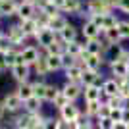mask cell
<instances>
[{
	"mask_svg": "<svg viewBox=\"0 0 129 129\" xmlns=\"http://www.w3.org/2000/svg\"><path fill=\"white\" fill-rule=\"evenodd\" d=\"M102 33H104V41H106L108 44H119L123 41V35L119 31V25L112 27V29H106V31H102Z\"/></svg>",
	"mask_w": 129,
	"mask_h": 129,
	"instance_id": "15",
	"label": "cell"
},
{
	"mask_svg": "<svg viewBox=\"0 0 129 129\" xmlns=\"http://www.w3.org/2000/svg\"><path fill=\"white\" fill-rule=\"evenodd\" d=\"M0 19H2V17H0Z\"/></svg>",
	"mask_w": 129,
	"mask_h": 129,
	"instance_id": "41",
	"label": "cell"
},
{
	"mask_svg": "<svg viewBox=\"0 0 129 129\" xmlns=\"http://www.w3.org/2000/svg\"><path fill=\"white\" fill-rule=\"evenodd\" d=\"M33 91H35V96L44 100V94H46V83L43 81H37V83H33Z\"/></svg>",
	"mask_w": 129,
	"mask_h": 129,
	"instance_id": "28",
	"label": "cell"
},
{
	"mask_svg": "<svg viewBox=\"0 0 129 129\" xmlns=\"http://www.w3.org/2000/svg\"><path fill=\"white\" fill-rule=\"evenodd\" d=\"M112 12V8L104 2V0H89L87 2V14H89V17L91 16H98V14H110ZM87 17V19H89Z\"/></svg>",
	"mask_w": 129,
	"mask_h": 129,
	"instance_id": "2",
	"label": "cell"
},
{
	"mask_svg": "<svg viewBox=\"0 0 129 129\" xmlns=\"http://www.w3.org/2000/svg\"><path fill=\"white\" fill-rule=\"evenodd\" d=\"M110 71L114 77H129V66L121 60H112L110 62Z\"/></svg>",
	"mask_w": 129,
	"mask_h": 129,
	"instance_id": "10",
	"label": "cell"
},
{
	"mask_svg": "<svg viewBox=\"0 0 129 129\" xmlns=\"http://www.w3.org/2000/svg\"><path fill=\"white\" fill-rule=\"evenodd\" d=\"M123 110L125 108H112V110H110V118H112L116 123L121 121V119H123Z\"/></svg>",
	"mask_w": 129,
	"mask_h": 129,
	"instance_id": "34",
	"label": "cell"
},
{
	"mask_svg": "<svg viewBox=\"0 0 129 129\" xmlns=\"http://www.w3.org/2000/svg\"><path fill=\"white\" fill-rule=\"evenodd\" d=\"M58 35H60L62 41H66V43H73V41H77V27L71 25V23H68Z\"/></svg>",
	"mask_w": 129,
	"mask_h": 129,
	"instance_id": "19",
	"label": "cell"
},
{
	"mask_svg": "<svg viewBox=\"0 0 129 129\" xmlns=\"http://www.w3.org/2000/svg\"><path fill=\"white\" fill-rule=\"evenodd\" d=\"M19 27H21V31L25 33L27 37H35L39 33V29H41L35 17H31V19H19Z\"/></svg>",
	"mask_w": 129,
	"mask_h": 129,
	"instance_id": "12",
	"label": "cell"
},
{
	"mask_svg": "<svg viewBox=\"0 0 129 129\" xmlns=\"http://www.w3.org/2000/svg\"><path fill=\"white\" fill-rule=\"evenodd\" d=\"M83 94H85V102H94V100L102 98V89L98 85H89V87H85Z\"/></svg>",
	"mask_w": 129,
	"mask_h": 129,
	"instance_id": "17",
	"label": "cell"
},
{
	"mask_svg": "<svg viewBox=\"0 0 129 129\" xmlns=\"http://www.w3.org/2000/svg\"><path fill=\"white\" fill-rule=\"evenodd\" d=\"M17 94H19V96L23 98V102H25V100H29V98L31 96H35V91H33V83H19V87H17Z\"/></svg>",
	"mask_w": 129,
	"mask_h": 129,
	"instance_id": "23",
	"label": "cell"
},
{
	"mask_svg": "<svg viewBox=\"0 0 129 129\" xmlns=\"http://www.w3.org/2000/svg\"><path fill=\"white\" fill-rule=\"evenodd\" d=\"M37 14V4L35 2H29V0H21L17 4V17L19 19H31Z\"/></svg>",
	"mask_w": 129,
	"mask_h": 129,
	"instance_id": "3",
	"label": "cell"
},
{
	"mask_svg": "<svg viewBox=\"0 0 129 129\" xmlns=\"http://www.w3.org/2000/svg\"><path fill=\"white\" fill-rule=\"evenodd\" d=\"M81 33H83V37L87 39V41H94V39L100 37V33H102V29L96 25V23L92 21V19H85V23H83V29H81Z\"/></svg>",
	"mask_w": 129,
	"mask_h": 129,
	"instance_id": "6",
	"label": "cell"
},
{
	"mask_svg": "<svg viewBox=\"0 0 129 129\" xmlns=\"http://www.w3.org/2000/svg\"><path fill=\"white\" fill-rule=\"evenodd\" d=\"M17 4L16 0H0V17L17 16Z\"/></svg>",
	"mask_w": 129,
	"mask_h": 129,
	"instance_id": "9",
	"label": "cell"
},
{
	"mask_svg": "<svg viewBox=\"0 0 129 129\" xmlns=\"http://www.w3.org/2000/svg\"><path fill=\"white\" fill-rule=\"evenodd\" d=\"M100 106H102V102H100V100H94V102H87V106H85V114L89 116V118H98Z\"/></svg>",
	"mask_w": 129,
	"mask_h": 129,
	"instance_id": "27",
	"label": "cell"
},
{
	"mask_svg": "<svg viewBox=\"0 0 129 129\" xmlns=\"http://www.w3.org/2000/svg\"><path fill=\"white\" fill-rule=\"evenodd\" d=\"M81 85H83V83H71V81H68V83L64 85L62 92L68 96V100H70V102H73V100L79 96L81 92H83V91H81Z\"/></svg>",
	"mask_w": 129,
	"mask_h": 129,
	"instance_id": "11",
	"label": "cell"
},
{
	"mask_svg": "<svg viewBox=\"0 0 129 129\" xmlns=\"http://www.w3.org/2000/svg\"><path fill=\"white\" fill-rule=\"evenodd\" d=\"M12 70V75H14V79L17 81V83H25L27 79H29V66L27 64H16L14 68H10Z\"/></svg>",
	"mask_w": 129,
	"mask_h": 129,
	"instance_id": "14",
	"label": "cell"
},
{
	"mask_svg": "<svg viewBox=\"0 0 129 129\" xmlns=\"http://www.w3.org/2000/svg\"><path fill=\"white\" fill-rule=\"evenodd\" d=\"M116 10H119V12H123V14L129 16V0H119V4H118Z\"/></svg>",
	"mask_w": 129,
	"mask_h": 129,
	"instance_id": "36",
	"label": "cell"
},
{
	"mask_svg": "<svg viewBox=\"0 0 129 129\" xmlns=\"http://www.w3.org/2000/svg\"><path fill=\"white\" fill-rule=\"evenodd\" d=\"M68 25V19H66L64 16H60V14H56V16H50V21H48V27L52 29L54 33H60L64 27Z\"/></svg>",
	"mask_w": 129,
	"mask_h": 129,
	"instance_id": "21",
	"label": "cell"
},
{
	"mask_svg": "<svg viewBox=\"0 0 129 129\" xmlns=\"http://www.w3.org/2000/svg\"><path fill=\"white\" fill-rule=\"evenodd\" d=\"M81 10H83V4H81V0H66L64 2V8H62V12H66V14H81Z\"/></svg>",
	"mask_w": 129,
	"mask_h": 129,
	"instance_id": "22",
	"label": "cell"
},
{
	"mask_svg": "<svg viewBox=\"0 0 129 129\" xmlns=\"http://www.w3.org/2000/svg\"><path fill=\"white\" fill-rule=\"evenodd\" d=\"M35 39H37V43L43 46V48H46V46H50V44L58 39V33H54L50 27H44V29H39V33L35 35Z\"/></svg>",
	"mask_w": 129,
	"mask_h": 129,
	"instance_id": "4",
	"label": "cell"
},
{
	"mask_svg": "<svg viewBox=\"0 0 129 129\" xmlns=\"http://www.w3.org/2000/svg\"><path fill=\"white\" fill-rule=\"evenodd\" d=\"M19 56H21V64L35 66V64H37V60L41 58V48L33 46V44H29V46H23V48L19 50Z\"/></svg>",
	"mask_w": 129,
	"mask_h": 129,
	"instance_id": "1",
	"label": "cell"
},
{
	"mask_svg": "<svg viewBox=\"0 0 129 129\" xmlns=\"http://www.w3.org/2000/svg\"><path fill=\"white\" fill-rule=\"evenodd\" d=\"M52 2H54L56 6H58L60 10H62V8H64V2H66V0H52Z\"/></svg>",
	"mask_w": 129,
	"mask_h": 129,
	"instance_id": "39",
	"label": "cell"
},
{
	"mask_svg": "<svg viewBox=\"0 0 129 129\" xmlns=\"http://www.w3.org/2000/svg\"><path fill=\"white\" fill-rule=\"evenodd\" d=\"M102 92L106 94V96H116V94H119V83L116 77H112V79H106L102 83Z\"/></svg>",
	"mask_w": 129,
	"mask_h": 129,
	"instance_id": "18",
	"label": "cell"
},
{
	"mask_svg": "<svg viewBox=\"0 0 129 129\" xmlns=\"http://www.w3.org/2000/svg\"><path fill=\"white\" fill-rule=\"evenodd\" d=\"M62 119H66V121H75V119H79L81 118V114H79V108L77 106H73V104H66L62 110Z\"/></svg>",
	"mask_w": 129,
	"mask_h": 129,
	"instance_id": "16",
	"label": "cell"
},
{
	"mask_svg": "<svg viewBox=\"0 0 129 129\" xmlns=\"http://www.w3.org/2000/svg\"><path fill=\"white\" fill-rule=\"evenodd\" d=\"M25 108H27V112H39L41 110V98L31 96L29 100H25Z\"/></svg>",
	"mask_w": 129,
	"mask_h": 129,
	"instance_id": "29",
	"label": "cell"
},
{
	"mask_svg": "<svg viewBox=\"0 0 129 129\" xmlns=\"http://www.w3.org/2000/svg\"><path fill=\"white\" fill-rule=\"evenodd\" d=\"M102 48H104V43H100L98 39H94V41H87L85 54H102Z\"/></svg>",
	"mask_w": 129,
	"mask_h": 129,
	"instance_id": "25",
	"label": "cell"
},
{
	"mask_svg": "<svg viewBox=\"0 0 129 129\" xmlns=\"http://www.w3.org/2000/svg\"><path fill=\"white\" fill-rule=\"evenodd\" d=\"M102 81V77H100V73L98 71H92V70H85L83 71V85L85 87H89V85H98Z\"/></svg>",
	"mask_w": 129,
	"mask_h": 129,
	"instance_id": "20",
	"label": "cell"
},
{
	"mask_svg": "<svg viewBox=\"0 0 129 129\" xmlns=\"http://www.w3.org/2000/svg\"><path fill=\"white\" fill-rule=\"evenodd\" d=\"M104 2H106L112 10H114V8H118V4H119V0H104Z\"/></svg>",
	"mask_w": 129,
	"mask_h": 129,
	"instance_id": "37",
	"label": "cell"
},
{
	"mask_svg": "<svg viewBox=\"0 0 129 129\" xmlns=\"http://www.w3.org/2000/svg\"><path fill=\"white\" fill-rule=\"evenodd\" d=\"M52 104H54L56 108H60V110H62V108H64L66 104H70V100H68V96H66L64 92L60 91V92H58V96L54 98V102H52Z\"/></svg>",
	"mask_w": 129,
	"mask_h": 129,
	"instance_id": "33",
	"label": "cell"
},
{
	"mask_svg": "<svg viewBox=\"0 0 129 129\" xmlns=\"http://www.w3.org/2000/svg\"><path fill=\"white\" fill-rule=\"evenodd\" d=\"M4 106L8 112H17L21 106H25V102H23V98L17 94V92H10L8 96L4 98Z\"/></svg>",
	"mask_w": 129,
	"mask_h": 129,
	"instance_id": "7",
	"label": "cell"
},
{
	"mask_svg": "<svg viewBox=\"0 0 129 129\" xmlns=\"http://www.w3.org/2000/svg\"><path fill=\"white\" fill-rule=\"evenodd\" d=\"M75 62H77V58L73 56V54H70L68 50L62 54V66H64V70H66V68H70V66H73Z\"/></svg>",
	"mask_w": 129,
	"mask_h": 129,
	"instance_id": "31",
	"label": "cell"
},
{
	"mask_svg": "<svg viewBox=\"0 0 129 129\" xmlns=\"http://www.w3.org/2000/svg\"><path fill=\"white\" fill-rule=\"evenodd\" d=\"M119 31H121V35H123V39H129V19L119 23Z\"/></svg>",
	"mask_w": 129,
	"mask_h": 129,
	"instance_id": "35",
	"label": "cell"
},
{
	"mask_svg": "<svg viewBox=\"0 0 129 129\" xmlns=\"http://www.w3.org/2000/svg\"><path fill=\"white\" fill-rule=\"evenodd\" d=\"M83 71L85 70L79 64H73L70 68H66V79L71 81V83H81L83 81Z\"/></svg>",
	"mask_w": 129,
	"mask_h": 129,
	"instance_id": "13",
	"label": "cell"
},
{
	"mask_svg": "<svg viewBox=\"0 0 129 129\" xmlns=\"http://www.w3.org/2000/svg\"><path fill=\"white\" fill-rule=\"evenodd\" d=\"M121 121L129 125V108H125V110H123V119H121Z\"/></svg>",
	"mask_w": 129,
	"mask_h": 129,
	"instance_id": "38",
	"label": "cell"
},
{
	"mask_svg": "<svg viewBox=\"0 0 129 129\" xmlns=\"http://www.w3.org/2000/svg\"><path fill=\"white\" fill-rule=\"evenodd\" d=\"M98 129H116V121L112 118H98Z\"/></svg>",
	"mask_w": 129,
	"mask_h": 129,
	"instance_id": "30",
	"label": "cell"
},
{
	"mask_svg": "<svg viewBox=\"0 0 129 129\" xmlns=\"http://www.w3.org/2000/svg\"><path fill=\"white\" fill-rule=\"evenodd\" d=\"M44 58H46V64H48L50 71H56L60 68H64L62 66V54H46Z\"/></svg>",
	"mask_w": 129,
	"mask_h": 129,
	"instance_id": "24",
	"label": "cell"
},
{
	"mask_svg": "<svg viewBox=\"0 0 129 129\" xmlns=\"http://www.w3.org/2000/svg\"><path fill=\"white\" fill-rule=\"evenodd\" d=\"M4 112H6V106H4V100H0V118L4 116Z\"/></svg>",
	"mask_w": 129,
	"mask_h": 129,
	"instance_id": "40",
	"label": "cell"
},
{
	"mask_svg": "<svg viewBox=\"0 0 129 129\" xmlns=\"http://www.w3.org/2000/svg\"><path fill=\"white\" fill-rule=\"evenodd\" d=\"M33 70H35V73H37V75H41V77L48 75L50 70H48V64H46V58H44V56H41V58L37 60V64L33 66Z\"/></svg>",
	"mask_w": 129,
	"mask_h": 129,
	"instance_id": "26",
	"label": "cell"
},
{
	"mask_svg": "<svg viewBox=\"0 0 129 129\" xmlns=\"http://www.w3.org/2000/svg\"><path fill=\"white\" fill-rule=\"evenodd\" d=\"M60 89L54 85H46V94H44V100H50V102H54V98L58 96Z\"/></svg>",
	"mask_w": 129,
	"mask_h": 129,
	"instance_id": "32",
	"label": "cell"
},
{
	"mask_svg": "<svg viewBox=\"0 0 129 129\" xmlns=\"http://www.w3.org/2000/svg\"><path fill=\"white\" fill-rule=\"evenodd\" d=\"M102 64H104V56L102 54H85V70L100 71Z\"/></svg>",
	"mask_w": 129,
	"mask_h": 129,
	"instance_id": "8",
	"label": "cell"
},
{
	"mask_svg": "<svg viewBox=\"0 0 129 129\" xmlns=\"http://www.w3.org/2000/svg\"><path fill=\"white\" fill-rule=\"evenodd\" d=\"M6 37L10 39V43L16 46V44H23L27 41V35L21 31V27H19V23L17 25H12V27H8V31H6Z\"/></svg>",
	"mask_w": 129,
	"mask_h": 129,
	"instance_id": "5",
	"label": "cell"
}]
</instances>
